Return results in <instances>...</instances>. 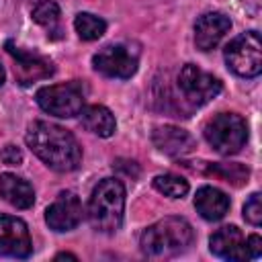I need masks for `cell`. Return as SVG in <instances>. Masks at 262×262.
Returning a JSON list of instances; mask_svg holds the SVG:
<instances>
[{"instance_id":"obj_1","label":"cell","mask_w":262,"mask_h":262,"mask_svg":"<svg viewBox=\"0 0 262 262\" xmlns=\"http://www.w3.org/2000/svg\"><path fill=\"white\" fill-rule=\"evenodd\" d=\"M31 151L55 172H72L82 162V147L78 139L63 127L49 121H35L25 135Z\"/></svg>"},{"instance_id":"obj_2","label":"cell","mask_w":262,"mask_h":262,"mask_svg":"<svg viewBox=\"0 0 262 262\" xmlns=\"http://www.w3.org/2000/svg\"><path fill=\"white\" fill-rule=\"evenodd\" d=\"M194 239L192 225L182 217H164L143 229L139 237L141 252L147 258H172L184 252Z\"/></svg>"},{"instance_id":"obj_3","label":"cell","mask_w":262,"mask_h":262,"mask_svg":"<svg viewBox=\"0 0 262 262\" xmlns=\"http://www.w3.org/2000/svg\"><path fill=\"white\" fill-rule=\"evenodd\" d=\"M125 186L117 178H102L88 201V223L102 233H113L123 223Z\"/></svg>"},{"instance_id":"obj_4","label":"cell","mask_w":262,"mask_h":262,"mask_svg":"<svg viewBox=\"0 0 262 262\" xmlns=\"http://www.w3.org/2000/svg\"><path fill=\"white\" fill-rule=\"evenodd\" d=\"M207 143L221 156H233L237 154L248 139V125L246 121L235 113H219L213 119L207 121L205 129Z\"/></svg>"},{"instance_id":"obj_5","label":"cell","mask_w":262,"mask_h":262,"mask_svg":"<svg viewBox=\"0 0 262 262\" xmlns=\"http://www.w3.org/2000/svg\"><path fill=\"white\" fill-rule=\"evenodd\" d=\"M227 68L242 78H256L262 72V43L256 31L242 33L225 47Z\"/></svg>"},{"instance_id":"obj_6","label":"cell","mask_w":262,"mask_h":262,"mask_svg":"<svg viewBox=\"0 0 262 262\" xmlns=\"http://www.w3.org/2000/svg\"><path fill=\"white\" fill-rule=\"evenodd\" d=\"M37 104L59 119H70L80 115L84 108V90L80 82H66V84H53L43 86L37 90Z\"/></svg>"},{"instance_id":"obj_7","label":"cell","mask_w":262,"mask_h":262,"mask_svg":"<svg viewBox=\"0 0 262 262\" xmlns=\"http://www.w3.org/2000/svg\"><path fill=\"white\" fill-rule=\"evenodd\" d=\"M176 84L182 94V100L188 102L190 106L207 104L221 92V82L213 74H207L192 63L182 66V70L178 72Z\"/></svg>"},{"instance_id":"obj_8","label":"cell","mask_w":262,"mask_h":262,"mask_svg":"<svg viewBox=\"0 0 262 262\" xmlns=\"http://www.w3.org/2000/svg\"><path fill=\"white\" fill-rule=\"evenodd\" d=\"M139 53L131 49L129 45H106L92 57V66L96 72L108 78H121L127 80L137 72Z\"/></svg>"},{"instance_id":"obj_9","label":"cell","mask_w":262,"mask_h":262,"mask_svg":"<svg viewBox=\"0 0 262 262\" xmlns=\"http://www.w3.org/2000/svg\"><path fill=\"white\" fill-rule=\"evenodd\" d=\"M6 51L14 59V76L18 80V84H23V86H29L37 80H45L55 72L51 59H47L39 53L25 51V49L16 47L12 41H6Z\"/></svg>"},{"instance_id":"obj_10","label":"cell","mask_w":262,"mask_h":262,"mask_svg":"<svg viewBox=\"0 0 262 262\" xmlns=\"http://www.w3.org/2000/svg\"><path fill=\"white\" fill-rule=\"evenodd\" d=\"M33 252L29 227L23 219L0 213V254L10 258H27Z\"/></svg>"},{"instance_id":"obj_11","label":"cell","mask_w":262,"mask_h":262,"mask_svg":"<svg viewBox=\"0 0 262 262\" xmlns=\"http://www.w3.org/2000/svg\"><path fill=\"white\" fill-rule=\"evenodd\" d=\"M82 203L76 192L63 190L57 194V199L47 207L45 221L53 231H70L78 227L82 221Z\"/></svg>"},{"instance_id":"obj_12","label":"cell","mask_w":262,"mask_h":262,"mask_svg":"<svg viewBox=\"0 0 262 262\" xmlns=\"http://www.w3.org/2000/svg\"><path fill=\"white\" fill-rule=\"evenodd\" d=\"M231 20L223 12H205L194 23V45L201 51H211L229 33Z\"/></svg>"},{"instance_id":"obj_13","label":"cell","mask_w":262,"mask_h":262,"mask_svg":"<svg viewBox=\"0 0 262 262\" xmlns=\"http://www.w3.org/2000/svg\"><path fill=\"white\" fill-rule=\"evenodd\" d=\"M209 248L215 256L225 258V260H248L250 258L246 239L235 225H225L217 229L209 239Z\"/></svg>"},{"instance_id":"obj_14","label":"cell","mask_w":262,"mask_h":262,"mask_svg":"<svg viewBox=\"0 0 262 262\" xmlns=\"http://www.w3.org/2000/svg\"><path fill=\"white\" fill-rule=\"evenodd\" d=\"M151 141L154 145L164 151L166 156H184L188 151H192L194 147V139L188 131L180 129V127H172V125H164L154 129L151 133Z\"/></svg>"},{"instance_id":"obj_15","label":"cell","mask_w":262,"mask_h":262,"mask_svg":"<svg viewBox=\"0 0 262 262\" xmlns=\"http://www.w3.org/2000/svg\"><path fill=\"white\" fill-rule=\"evenodd\" d=\"M194 207H196V211L203 219L219 221L229 211V196L223 190L215 188V186H203V188L196 190Z\"/></svg>"},{"instance_id":"obj_16","label":"cell","mask_w":262,"mask_h":262,"mask_svg":"<svg viewBox=\"0 0 262 262\" xmlns=\"http://www.w3.org/2000/svg\"><path fill=\"white\" fill-rule=\"evenodd\" d=\"M0 196L16 209H29L35 203L33 186L25 178L16 174H8V172L0 174Z\"/></svg>"},{"instance_id":"obj_17","label":"cell","mask_w":262,"mask_h":262,"mask_svg":"<svg viewBox=\"0 0 262 262\" xmlns=\"http://www.w3.org/2000/svg\"><path fill=\"white\" fill-rule=\"evenodd\" d=\"M80 121H82L84 129H88L90 133H94L98 137H111L115 133V129H117L115 115L102 104L84 106L80 111Z\"/></svg>"},{"instance_id":"obj_18","label":"cell","mask_w":262,"mask_h":262,"mask_svg":"<svg viewBox=\"0 0 262 262\" xmlns=\"http://www.w3.org/2000/svg\"><path fill=\"white\" fill-rule=\"evenodd\" d=\"M31 14L33 20L47 31V37L61 39V12L55 0H39Z\"/></svg>"},{"instance_id":"obj_19","label":"cell","mask_w":262,"mask_h":262,"mask_svg":"<svg viewBox=\"0 0 262 262\" xmlns=\"http://www.w3.org/2000/svg\"><path fill=\"white\" fill-rule=\"evenodd\" d=\"M74 29L78 33L80 39L84 41H94L98 37L104 35L106 31V23L100 16H94L90 12H78L74 18Z\"/></svg>"},{"instance_id":"obj_20","label":"cell","mask_w":262,"mask_h":262,"mask_svg":"<svg viewBox=\"0 0 262 262\" xmlns=\"http://www.w3.org/2000/svg\"><path fill=\"white\" fill-rule=\"evenodd\" d=\"M209 176H217L223 182H229L233 186H242L250 178V170L244 164H209L207 168Z\"/></svg>"},{"instance_id":"obj_21","label":"cell","mask_w":262,"mask_h":262,"mask_svg":"<svg viewBox=\"0 0 262 262\" xmlns=\"http://www.w3.org/2000/svg\"><path fill=\"white\" fill-rule=\"evenodd\" d=\"M154 188L170 199H182L188 192V182L182 176L174 174H160L154 178Z\"/></svg>"},{"instance_id":"obj_22","label":"cell","mask_w":262,"mask_h":262,"mask_svg":"<svg viewBox=\"0 0 262 262\" xmlns=\"http://www.w3.org/2000/svg\"><path fill=\"white\" fill-rule=\"evenodd\" d=\"M244 219L248 223L256 225V227L262 223V203H260V194L258 192H254L246 201V205H244Z\"/></svg>"},{"instance_id":"obj_23","label":"cell","mask_w":262,"mask_h":262,"mask_svg":"<svg viewBox=\"0 0 262 262\" xmlns=\"http://www.w3.org/2000/svg\"><path fill=\"white\" fill-rule=\"evenodd\" d=\"M0 160H2L6 166H18V164L23 162V154H20V149H18L16 145L8 143V145L2 147V151H0Z\"/></svg>"},{"instance_id":"obj_24","label":"cell","mask_w":262,"mask_h":262,"mask_svg":"<svg viewBox=\"0 0 262 262\" xmlns=\"http://www.w3.org/2000/svg\"><path fill=\"white\" fill-rule=\"evenodd\" d=\"M246 248H248V254L250 258H258L262 254V239L258 233H252L248 239H246Z\"/></svg>"},{"instance_id":"obj_25","label":"cell","mask_w":262,"mask_h":262,"mask_svg":"<svg viewBox=\"0 0 262 262\" xmlns=\"http://www.w3.org/2000/svg\"><path fill=\"white\" fill-rule=\"evenodd\" d=\"M63 258H70V260H78L74 254H68V252H61V254H57V256H55V260H63Z\"/></svg>"},{"instance_id":"obj_26","label":"cell","mask_w":262,"mask_h":262,"mask_svg":"<svg viewBox=\"0 0 262 262\" xmlns=\"http://www.w3.org/2000/svg\"><path fill=\"white\" fill-rule=\"evenodd\" d=\"M4 78H6V74H4V70H2V66H0V86L4 84Z\"/></svg>"}]
</instances>
